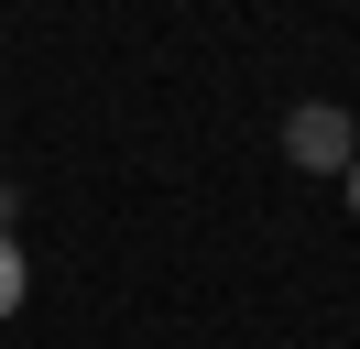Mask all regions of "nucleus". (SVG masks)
Listing matches in <instances>:
<instances>
[{"label": "nucleus", "instance_id": "1", "mask_svg": "<svg viewBox=\"0 0 360 349\" xmlns=\"http://www.w3.org/2000/svg\"><path fill=\"white\" fill-rule=\"evenodd\" d=\"M284 153H295V164H306V174H349V164H360V131L338 120L328 99H306V109H295V120H284Z\"/></svg>", "mask_w": 360, "mask_h": 349}, {"label": "nucleus", "instance_id": "2", "mask_svg": "<svg viewBox=\"0 0 360 349\" xmlns=\"http://www.w3.org/2000/svg\"><path fill=\"white\" fill-rule=\"evenodd\" d=\"M22 295H33V262H22V240H11V218H0V317H22Z\"/></svg>", "mask_w": 360, "mask_h": 349}, {"label": "nucleus", "instance_id": "3", "mask_svg": "<svg viewBox=\"0 0 360 349\" xmlns=\"http://www.w3.org/2000/svg\"><path fill=\"white\" fill-rule=\"evenodd\" d=\"M338 186H349V218H360V164H349V174H338Z\"/></svg>", "mask_w": 360, "mask_h": 349}, {"label": "nucleus", "instance_id": "4", "mask_svg": "<svg viewBox=\"0 0 360 349\" xmlns=\"http://www.w3.org/2000/svg\"><path fill=\"white\" fill-rule=\"evenodd\" d=\"M0 208H11V196H0Z\"/></svg>", "mask_w": 360, "mask_h": 349}]
</instances>
